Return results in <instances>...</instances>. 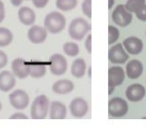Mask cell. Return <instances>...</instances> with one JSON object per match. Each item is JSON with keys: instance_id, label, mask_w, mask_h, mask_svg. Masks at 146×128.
Listing matches in <instances>:
<instances>
[{"instance_id": "cell-1", "label": "cell", "mask_w": 146, "mask_h": 128, "mask_svg": "<svg viewBox=\"0 0 146 128\" xmlns=\"http://www.w3.org/2000/svg\"><path fill=\"white\" fill-rule=\"evenodd\" d=\"M66 26V18L62 13L52 11L48 13L44 19V28L51 34H58L64 30Z\"/></svg>"}, {"instance_id": "cell-2", "label": "cell", "mask_w": 146, "mask_h": 128, "mask_svg": "<svg viewBox=\"0 0 146 128\" xmlns=\"http://www.w3.org/2000/svg\"><path fill=\"white\" fill-rule=\"evenodd\" d=\"M91 30V25L84 18L78 17L73 19L68 27V33L73 40L82 41Z\"/></svg>"}, {"instance_id": "cell-3", "label": "cell", "mask_w": 146, "mask_h": 128, "mask_svg": "<svg viewBox=\"0 0 146 128\" xmlns=\"http://www.w3.org/2000/svg\"><path fill=\"white\" fill-rule=\"evenodd\" d=\"M50 101L46 95H39L33 100L30 108V116L32 119H45L49 113Z\"/></svg>"}, {"instance_id": "cell-4", "label": "cell", "mask_w": 146, "mask_h": 128, "mask_svg": "<svg viewBox=\"0 0 146 128\" xmlns=\"http://www.w3.org/2000/svg\"><path fill=\"white\" fill-rule=\"evenodd\" d=\"M129 106L125 99L121 97H113L108 101V114L113 118L123 117L127 114Z\"/></svg>"}, {"instance_id": "cell-5", "label": "cell", "mask_w": 146, "mask_h": 128, "mask_svg": "<svg viewBox=\"0 0 146 128\" xmlns=\"http://www.w3.org/2000/svg\"><path fill=\"white\" fill-rule=\"evenodd\" d=\"M125 79V71L119 65L109 67L108 69V94L111 95L117 86L121 85Z\"/></svg>"}, {"instance_id": "cell-6", "label": "cell", "mask_w": 146, "mask_h": 128, "mask_svg": "<svg viewBox=\"0 0 146 128\" xmlns=\"http://www.w3.org/2000/svg\"><path fill=\"white\" fill-rule=\"evenodd\" d=\"M9 102L11 106L16 110H24L30 102V98L26 91L22 89H16L9 95Z\"/></svg>"}, {"instance_id": "cell-7", "label": "cell", "mask_w": 146, "mask_h": 128, "mask_svg": "<svg viewBox=\"0 0 146 128\" xmlns=\"http://www.w3.org/2000/svg\"><path fill=\"white\" fill-rule=\"evenodd\" d=\"M50 60V72L53 75H63L68 69V65H67V59L65 56L59 53H55L52 54L49 58Z\"/></svg>"}, {"instance_id": "cell-8", "label": "cell", "mask_w": 146, "mask_h": 128, "mask_svg": "<svg viewBox=\"0 0 146 128\" xmlns=\"http://www.w3.org/2000/svg\"><path fill=\"white\" fill-rule=\"evenodd\" d=\"M133 16L125 9L123 4H119L112 12V21L120 27H126L132 22Z\"/></svg>"}, {"instance_id": "cell-9", "label": "cell", "mask_w": 146, "mask_h": 128, "mask_svg": "<svg viewBox=\"0 0 146 128\" xmlns=\"http://www.w3.org/2000/svg\"><path fill=\"white\" fill-rule=\"evenodd\" d=\"M129 56L125 51L121 43L113 45L108 50V59L113 64H124L128 60Z\"/></svg>"}, {"instance_id": "cell-10", "label": "cell", "mask_w": 146, "mask_h": 128, "mask_svg": "<svg viewBox=\"0 0 146 128\" xmlns=\"http://www.w3.org/2000/svg\"><path fill=\"white\" fill-rule=\"evenodd\" d=\"M89 106L88 102L81 97H76L72 99L69 105V110L73 117L75 118H82L87 114Z\"/></svg>"}, {"instance_id": "cell-11", "label": "cell", "mask_w": 146, "mask_h": 128, "mask_svg": "<svg viewBox=\"0 0 146 128\" xmlns=\"http://www.w3.org/2000/svg\"><path fill=\"white\" fill-rule=\"evenodd\" d=\"M47 34H48V32L44 28V26L32 25L27 32V37H28L29 41L33 44H41V43L45 42L47 38Z\"/></svg>"}, {"instance_id": "cell-12", "label": "cell", "mask_w": 146, "mask_h": 128, "mask_svg": "<svg viewBox=\"0 0 146 128\" xmlns=\"http://www.w3.org/2000/svg\"><path fill=\"white\" fill-rule=\"evenodd\" d=\"M146 89L143 85L139 83H133L127 87L125 96L131 102H139L145 97Z\"/></svg>"}, {"instance_id": "cell-13", "label": "cell", "mask_w": 146, "mask_h": 128, "mask_svg": "<svg viewBox=\"0 0 146 128\" xmlns=\"http://www.w3.org/2000/svg\"><path fill=\"white\" fill-rule=\"evenodd\" d=\"M11 69L15 77L25 79L29 76V64L23 58H16L11 63Z\"/></svg>"}, {"instance_id": "cell-14", "label": "cell", "mask_w": 146, "mask_h": 128, "mask_svg": "<svg viewBox=\"0 0 146 128\" xmlns=\"http://www.w3.org/2000/svg\"><path fill=\"white\" fill-rule=\"evenodd\" d=\"M123 45L125 51L131 55H138L143 50V42L140 38L136 36H130L127 37L123 40Z\"/></svg>"}, {"instance_id": "cell-15", "label": "cell", "mask_w": 146, "mask_h": 128, "mask_svg": "<svg viewBox=\"0 0 146 128\" xmlns=\"http://www.w3.org/2000/svg\"><path fill=\"white\" fill-rule=\"evenodd\" d=\"M142 73H143V64L141 63V61L137 59H132L126 64L125 74L129 79H137L142 75Z\"/></svg>"}, {"instance_id": "cell-16", "label": "cell", "mask_w": 146, "mask_h": 128, "mask_svg": "<svg viewBox=\"0 0 146 128\" xmlns=\"http://www.w3.org/2000/svg\"><path fill=\"white\" fill-rule=\"evenodd\" d=\"M67 115V107L61 101H52L49 106L50 119H65Z\"/></svg>"}, {"instance_id": "cell-17", "label": "cell", "mask_w": 146, "mask_h": 128, "mask_svg": "<svg viewBox=\"0 0 146 128\" xmlns=\"http://www.w3.org/2000/svg\"><path fill=\"white\" fill-rule=\"evenodd\" d=\"M16 85V79L12 72L4 71L0 72V90L2 92H8L12 90Z\"/></svg>"}, {"instance_id": "cell-18", "label": "cell", "mask_w": 146, "mask_h": 128, "mask_svg": "<svg viewBox=\"0 0 146 128\" xmlns=\"http://www.w3.org/2000/svg\"><path fill=\"white\" fill-rule=\"evenodd\" d=\"M18 18L19 21L25 26H32L36 20V14L33 9L27 6H23L18 10Z\"/></svg>"}, {"instance_id": "cell-19", "label": "cell", "mask_w": 146, "mask_h": 128, "mask_svg": "<svg viewBox=\"0 0 146 128\" xmlns=\"http://www.w3.org/2000/svg\"><path fill=\"white\" fill-rule=\"evenodd\" d=\"M73 90H74V83L68 79L58 80L52 85V91L56 94H60V95L68 94Z\"/></svg>"}, {"instance_id": "cell-20", "label": "cell", "mask_w": 146, "mask_h": 128, "mask_svg": "<svg viewBox=\"0 0 146 128\" xmlns=\"http://www.w3.org/2000/svg\"><path fill=\"white\" fill-rule=\"evenodd\" d=\"M87 64L83 58H76L71 65V74L75 78H82L86 73Z\"/></svg>"}, {"instance_id": "cell-21", "label": "cell", "mask_w": 146, "mask_h": 128, "mask_svg": "<svg viewBox=\"0 0 146 128\" xmlns=\"http://www.w3.org/2000/svg\"><path fill=\"white\" fill-rule=\"evenodd\" d=\"M46 74V66L41 63L29 64V76L32 78H41Z\"/></svg>"}, {"instance_id": "cell-22", "label": "cell", "mask_w": 146, "mask_h": 128, "mask_svg": "<svg viewBox=\"0 0 146 128\" xmlns=\"http://www.w3.org/2000/svg\"><path fill=\"white\" fill-rule=\"evenodd\" d=\"M13 41V33L6 27H0V47H6Z\"/></svg>"}, {"instance_id": "cell-23", "label": "cell", "mask_w": 146, "mask_h": 128, "mask_svg": "<svg viewBox=\"0 0 146 128\" xmlns=\"http://www.w3.org/2000/svg\"><path fill=\"white\" fill-rule=\"evenodd\" d=\"M63 52L69 57H75L79 54V46L75 42H65L63 44Z\"/></svg>"}, {"instance_id": "cell-24", "label": "cell", "mask_w": 146, "mask_h": 128, "mask_svg": "<svg viewBox=\"0 0 146 128\" xmlns=\"http://www.w3.org/2000/svg\"><path fill=\"white\" fill-rule=\"evenodd\" d=\"M78 4V0H56V7L61 11H71Z\"/></svg>"}, {"instance_id": "cell-25", "label": "cell", "mask_w": 146, "mask_h": 128, "mask_svg": "<svg viewBox=\"0 0 146 128\" xmlns=\"http://www.w3.org/2000/svg\"><path fill=\"white\" fill-rule=\"evenodd\" d=\"M145 4V0H127L124 6L126 10L132 14V13H136L137 11H139Z\"/></svg>"}, {"instance_id": "cell-26", "label": "cell", "mask_w": 146, "mask_h": 128, "mask_svg": "<svg viewBox=\"0 0 146 128\" xmlns=\"http://www.w3.org/2000/svg\"><path fill=\"white\" fill-rule=\"evenodd\" d=\"M120 32L118 28H116L113 25H109L108 26V44L112 45L119 39Z\"/></svg>"}, {"instance_id": "cell-27", "label": "cell", "mask_w": 146, "mask_h": 128, "mask_svg": "<svg viewBox=\"0 0 146 128\" xmlns=\"http://www.w3.org/2000/svg\"><path fill=\"white\" fill-rule=\"evenodd\" d=\"M81 10L83 14L87 18L91 19L92 17V8H91V0H83L81 5Z\"/></svg>"}, {"instance_id": "cell-28", "label": "cell", "mask_w": 146, "mask_h": 128, "mask_svg": "<svg viewBox=\"0 0 146 128\" xmlns=\"http://www.w3.org/2000/svg\"><path fill=\"white\" fill-rule=\"evenodd\" d=\"M8 63V56L4 51L0 50V69L4 68Z\"/></svg>"}, {"instance_id": "cell-29", "label": "cell", "mask_w": 146, "mask_h": 128, "mask_svg": "<svg viewBox=\"0 0 146 128\" xmlns=\"http://www.w3.org/2000/svg\"><path fill=\"white\" fill-rule=\"evenodd\" d=\"M135 14H136V17H137L138 20L145 22V21H146V4L144 5V6L142 7L139 11H137Z\"/></svg>"}, {"instance_id": "cell-30", "label": "cell", "mask_w": 146, "mask_h": 128, "mask_svg": "<svg viewBox=\"0 0 146 128\" xmlns=\"http://www.w3.org/2000/svg\"><path fill=\"white\" fill-rule=\"evenodd\" d=\"M31 1H32L33 5L38 9L44 8L49 2V0H31Z\"/></svg>"}, {"instance_id": "cell-31", "label": "cell", "mask_w": 146, "mask_h": 128, "mask_svg": "<svg viewBox=\"0 0 146 128\" xmlns=\"http://www.w3.org/2000/svg\"><path fill=\"white\" fill-rule=\"evenodd\" d=\"M85 48L87 50V52L89 54H91L92 52V35L91 34H88L87 37L85 39Z\"/></svg>"}, {"instance_id": "cell-32", "label": "cell", "mask_w": 146, "mask_h": 128, "mask_svg": "<svg viewBox=\"0 0 146 128\" xmlns=\"http://www.w3.org/2000/svg\"><path fill=\"white\" fill-rule=\"evenodd\" d=\"M10 119H28V116L23 112H15L10 116Z\"/></svg>"}, {"instance_id": "cell-33", "label": "cell", "mask_w": 146, "mask_h": 128, "mask_svg": "<svg viewBox=\"0 0 146 128\" xmlns=\"http://www.w3.org/2000/svg\"><path fill=\"white\" fill-rule=\"evenodd\" d=\"M5 18V7L4 3L0 0V23H2Z\"/></svg>"}, {"instance_id": "cell-34", "label": "cell", "mask_w": 146, "mask_h": 128, "mask_svg": "<svg viewBox=\"0 0 146 128\" xmlns=\"http://www.w3.org/2000/svg\"><path fill=\"white\" fill-rule=\"evenodd\" d=\"M10 1H11V3H12L13 6L18 7V6H20V5L22 4V2L24 1V0H10Z\"/></svg>"}, {"instance_id": "cell-35", "label": "cell", "mask_w": 146, "mask_h": 128, "mask_svg": "<svg viewBox=\"0 0 146 128\" xmlns=\"http://www.w3.org/2000/svg\"><path fill=\"white\" fill-rule=\"evenodd\" d=\"M114 2H115V0H108V9H111L113 7Z\"/></svg>"}, {"instance_id": "cell-36", "label": "cell", "mask_w": 146, "mask_h": 128, "mask_svg": "<svg viewBox=\"0 0 146 128\" xmlns=\"http://www.w3.org/2000/svg\"><path fill=\"white\" fill-rule=\"evenodd\" d=\"M91 66H90L89 68H88V76H89V77H91Z\"/></svg>"}, {"instance_id": "cell-37", "label": "cell", "mask_w": 146, "mask_h": 128, "mask_svg": "<svg viewBox=\"0 0 146 128\" xmlns=\"http://www.w3.org/2000/svg\"><path fill=\"white\" fill-rule=\"evenodd\" d=\"M1 109H2V104H1V102H0V111H1Z\"/></svg>"}]
</instances>
